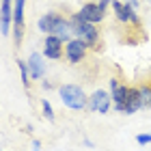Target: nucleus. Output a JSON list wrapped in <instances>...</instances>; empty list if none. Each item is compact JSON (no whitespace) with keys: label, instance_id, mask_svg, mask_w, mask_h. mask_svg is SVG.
Here are the masks:
<instances>
[{"label":"nucleus","instance_id":"nucleus-1","mask_svg":"<svg viewBox=\"0 0 151 151\" xmlns=\"http://www.w3.org/2000/svg\"><path fill=\"white\" fill-rule=\"evenodd\" d=\"M58 95H60V101H63L67 108H71V110H82V108H86V104H88L84 91H82L80 86H76V84H63L58 88Z\"/></svg>","mask_w":151,"mask_h":151},{"label":"nucleus","instance_id":"nucleus-2","mask_svg":"<svg viewBox=\"0 0 151 151\" xmlns=\"http://www.w3.org/2000/svg\"><path fill=\"white\" fill-rule=\"evenodd\" d=\"M86 43L82 39H78V37H73V39H69L67 41V45H65V54H67V60H69V63H80L82 58L86 56Z\"/></svg>","mask_w":151,"mask_h":151},{"label":"nucleus","instance_id":"nucleus-3","mask_svg":"<svg viewBox=\"0 0 151 151\" xmlns=\"http://www.w3.org/2000/svg\"><path fill=\"white\" fill-rule=\"evenodd\" d=\"M65 41L60 39V37H56V35H47L45 37V41H43V56L45 58H60L63 56V52H65Z\"/></svg>","mask_w":151,"mask_h":151},{"label":"nucleus","instance_id":"nucleus-4","mask_svg":"<svg viewBox=\"0 0 151 151\" xmlns=\"http://www.w3.org/2000/svg\"><path fill=\"white\" fill-rule=\"evenodd\" d=\"M110 88H112V101H114V110L116 112H125V99H127V91L129 86L119 84V80H110Z\"/></svg>","mask_w":151,"mask_h":151},{"label":"nucleus","instance_id":"nucleus-5","mask_svg":"<svg viewBox=\"0 0 151 151\" xmlns=\"http://www.w3.org/2000/svg\"><path fill=\"white\" fill-rule=\"evenodd\" d=\"M110 99H112V95H108L104 88H97V91L91 95V101H88V106H91V110H95V112L106 114L108 110H110Z\"/></svg>","mask_w":151,"mask_h":151},{"label":"nucleus","instance_id":"nucleus-6","mask_svg":"<svg viewBox=\"0 0 151 151\" xmlns=\"http://www.w3.org/2000/svg\"><path fill=\"white\" fill-rule=\"evenodd\" d=\"M13 28H15V47H19L22 35H24V0H15V9H13Z\"/></svg>","mask_w":151,"mask_h":151},{"label":"nucleus","instance_id":"nucleus-7","mask_svg":"<svg viewBox=\"0 0 151 151\" xmlns=\"http://www.w3.org/2000/svg\"><path fill=\"white\" fill-rule=\"evenodd\" d=\"M80 15L84 17L86 22H91V24H97V22H101V19H104L106 11L101 9L99 4H95V2H86V4L80 9Z\"/></svg>","mask_w":151,"mask_h":151},{"label":"nucleus","instance_id":"nucleus-8","mask_svg":"<svg viewBox=\"0 0 151 151\" xmlns=\"http://www.w3.org/2000/svg\"><path fill=\"white\" fill-rule=\"evenodd\" d=\"M28 69H30V78H32V80L43 78V73H45V63H43V56H41V54L32 52L30 56H28Z\"/></svg>","mask_w":151,"mask_h":151},{"label":"nucleus","instance_id":"nucleus-9","mask_svg":"<svg viewBox=\"0 0 151 151\" xmlns=\"http://www.w3.org/2000/svg\"><path fill=\"white\" fill-rule=\"evenodd\" d=\"M142 108V97H140V88H129L127 99H125V114H134L136 110Z\"/></svg>","mask_w":151,"mask_h":151},{"label":"nucleus","instance_id":"nucleus-10","mask_svg":"<svg viewBox=\"0 0 151 151\" xmlns=\"http://www.w3.org/2000/svg\"><path fill=\"white\" fill-rule=\"evenodd\" d=\"M112 9H114V15L119 17V22H123V24H129L132 15L136 13L134 9H129L127 2H119V0H114V2H112Z\"/></svg>","mask_w":151,"mask_h":151},{"label":"nucleus","instance_id":"nucleus-11","mask_svg":"<svg viewBox=\"0 0 151 151\" xmlns=\"http://www.w3.org/2000/svg\"><path fill=\"white\" fill-rule=\"evenodd\" d=\"M11 0H2V11H0V30L2 35H9V28H11Z\"/></svg>","mask_w":151,"mask_h":151},{"label":"nucleus","instance_id":"nucleus-12","mask_svg":"<svg viewBox=\"0 0 151 151\" xmlns=\"http://www.w3.org/2000/svg\"><path fill=\"white\" fill-rule=\"evenodd\" d=\"M56 15L58 13H47V15H43L39 19V30L41 32H45V35H52V30H54V24H56Z\"/></svg>","mask_w":151,"mask_h":151},{"label":"nucleus","instance_id":"nucleus-13","mask_svg":"<svg viewBox=\"0 0 151 151\" xmlns=\"http://www.w3.org/2000/svg\"><path fill=\"white\" fill-rule=\"evenodd\" d=\"M19 73H22V84L28 86V78H30V69H28V60H17Z\"/></svg>","mask_w":151,"mask_h":151},{"label":"nucleus","instance_id":"nucleus-14","mask_svg":"<svg viewBox=\"0 0 151 151\" xmlns=\"http://www.w3.org/2000/svg\"><path fill=\"white\" fill-rule=\"evenodd\" d=\"M140 97H142V108L151 106V82L140 86Z\"/></svg>","mask_w":151,"mask_h":151},{"label":"nucleus","instance_id":"nucleus-15","mask_svg":"<svg viewBox=\"0 0 151 151\" xmlns=\"http://www.w3.org/2000/svg\"><path fill=\"white\" fill-rule=\"evenodd\" d=\"M41 108H43V116H45V119L54 121V110H52L50 101H47V99H43V101H41Z\"/></svg>","mask_w":151,"mask_h":151},{"label":"nucleus","instance_id":"nucleus-16","mask_svg":"<svg viewBox=\"0 0 151 151\" xmlns=\"http://www.w3.org/2000/svg\"><path fill=\"white\" fill-rule=\"evenodd\" d=\"M136 140H138L140 145H149V142H151V132L149 134H138V136H136Z\"/></svg>","mask_w":151,"mask_h":151},{"label":"nucleus","instance_id":"nucleus-17","mask_svg":"<svg viewBox=\"0 0 151 151\" xmlns=\"http://www.w3.org/2000/svg\"><path fill=\"white\" fill-rule=\"evenodd\" d=\"M127 4H129V9L138 11V0H127Z\"/></svg>","mask_w":151,"mask_h":151},{"label":"nucleus","instance_id":"nucleus-18","mask_svg":"<svg viewBox=\"0 0 151 151\" xmlns=\"http://www.w3.org/2000/svg\"><path fill=\"white\" fill-rule=\"evenodd\" d=\"M97 4H99V6H101V9H104V11H106V9H108V4H110V0H99V2H97Z\"/></svg>","mask_w":151,"mask_h":151},{"label":"nucleus","instance_id":"nucleus-19","mask_svg":"<svg viewBox=\"0 0 151 151\" xmlns=\"http://www.w3.org/2000/svg\"><path fill=\"white\" fill-rule=\"evenodd\" d=\"M32 151H39V140H32Z\"/></svg>","mask_w":151,"mask_h":151},{"label":"nucleus","instance_id":"nucleus-20","mask_svg":"<svg viewBox=\"0 0 151 151\" xmlns=\"http://www.w3.org/2000/svg\"><path fill=\"white\" fill-rule=\"evenodd\" d=\"M149 2H151V0H149Z\"/></svg>","mask_w":151,"mask_h":151},{"label":"nucleus","instance_id":"nucleus-21","mask_svg":"<svg viewBox=\"0 0 151 151\" xmlns=\"http://www.w3.org/2000/svg\"><path fill=\"white\" fill-rule=\"evenodd\" d=\"M149 108H151V106H149Z\"/></svg>","mask_w":151,"mask_h":151}]
</instances>
